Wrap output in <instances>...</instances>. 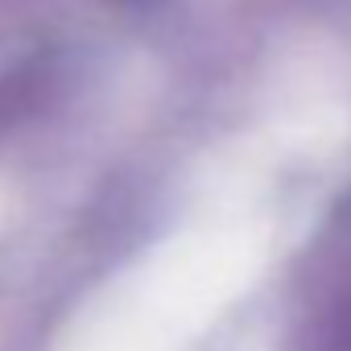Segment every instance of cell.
Listing matches in <instances>:
<instances>
[{
    "label": "cell",
    "mask_w": 351,
    "mask_h": 351,
    "mask_svg": "<svg viewBox=\"0 0 351 351\" xmlns=\"http://www.w3.org/2000/svg\"><path fill=\"white\" fill-rule=\"evenodd\" d=\"M322 265L293 318V351H351V236H339Z\"/></svg>",
    "instance_id": "obj_1"
}]
</instances>
